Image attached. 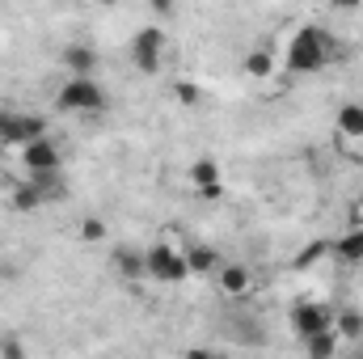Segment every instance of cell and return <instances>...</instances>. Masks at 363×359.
I'll return each mask as SVG.
<instances>
[{
    "instance_id": "1",
    "label": "cell",
    "mask_w": 363,
    "mask_h": 359,
    "mask_svg": "<svg viewBox=\"0 0 363 359\" xmlns=\"http://www.w3.org/2000/svg\"><path fill=\"white\" fill-rule=\"evenodd\" d=\"M334 60H342L334 34H330L325 26H313V21L296 26L291 38H287V47H283V68H287L291 77H313V72L330 68Z\"/></svg>"
},
{
    "instance_id": "2",
    "label": "cell",
    "mask_w": 363,
    "mask_h": 359,
    "mask_svg": "<svg viewBox=\"0 0 363 359\" xmlns=\"http://www.w3.org/2000/svg\"><path fill=\"white\" fill-rule=\"evenodd\" d=\"M55 106H60L64 114L89 118V114H101V110L110 106V97H106V89L97 85V77H72V72H68V81L60 85V93H55Z\"/></svg>"
},
{
    "instance_id": "3",
    "label": "cell",
    "mask_w": 363,
    "mask_h": 359,
    "mask_svg": "<svg viewBox=\"0 0 363 359\" xmlns=\"http://www.w3.org/2000/svg\"><path fill=\"white\" fill-rule=\"evenodd\" d=\"M144 279H152V283H161V287L186 283V279H190L186 250H178V245H165V241L148 245V250H144Z\"/></svg>"
},
{
    "instance_id": "4",
    "label": "cell",
    "mask_w": 363,
    "mask_h": 359,
    "mask_svg": "<svg viewBox=\"0 0 363 359\" xmlns=\"http://www.w3.org/2000/svg\"><path fill=\"white\" fill-rule=\"evenodd\" d=\"M161 64H165V30L161 26L135 30V38H131V68L140 77H157Z\"/></svg>"
},
{
    "instance_id": "5",
    "label": "cell",
    "mask_w": 363,
    "mask_h": 359,
    "mask_svg": "<svg viewBox=\"0 0 363 359\" xmlns=\"http://www.w3.org/2000/svg\"><path fill=\"white\" fill-rule=\"evenodd\" d=\"M291 330H296V338H313L321 330H334V309L317 304V300H300L291 309Z\"/></svg>"
},
{
    "instance_id": "6",
    "label": "cell",
    "mask_w": 363,
    "mask_h": 359,
    "mask_svg": "<svg viewBox=\"0 0 363 359\" xmlns=\"http://www.w3.org/2000/svg\"><path fill=\"white\" fill-rule=\"evenodd\" d=\"M21 165L30 174H51V170H64V153L51 136H38V140L21 144Z\"/></svg>"
},
{
    "instance_id": "7",
    "label": "cell",
    "mask_w": 363,
    "mask_h": 359,
    "mask_svg": "<svg viewBox=\"0 0 363 359\" xmlns=\"http://www.w3.org/2000/svg\"><path fill=\"white\" fill-rule=\"evenodd\" d=\"M38 136H47V123L38 114H4V123H0V144L4 148H21Z\"/></svg>"
},
{
    "instance_id": "8",
    "label": "cell",
    "mask_w": 363,
    "mask_h": 359,
    "mask_svg": "<svg viewBox=\"0 0 363 359\" xmlns=\"http://www.w3.org/2000/svg\"><path fill=\"white\" fill-rule=\"evenodd\" d=\"M216 283H220L224 296H245L254 287V270L245 267V263H220L216 267Z\"/></svg>"
},
{
    "instance_id": "9",
    "label": "cell",
    "mask_w": 363,
    "mask_h": 359,
    "mask_svg": "<svg viewBox=\"0 0 363 359\" xmlns=\"http://www.w3.org/2000/svg\"><path fill=\"white\" fill-rule=\"evenodd\" d=\"M330 254L347 267H359L363 263V224H351L338 241H330Z\"/></svg>"
},
{
    "instance_id": "10",
    "label": "cell",
    "mask_w": 363,
    "mask_h": 359,
    "mask_svg": "<svg viewBox=\"0 0 363 359\" xmlns=\"http://www.w3.org/2000/svg\"><path fill=\"white\" fill-rule=\"evenodd\" d=\"M186 182H190V190L224 182V174H220V161H216V157H194V161H190V170H186Z\"/></svg>"
},
{
    "instance_id": "11",
    "label": "cell",
    "mask_w": 363,
    "mask_h": 359,
    "mask_svg": "<svg viewBox=\"0 0 363 359\" xmlns=\"http://www.w3.org/2000/svg\"><path fill=\"white\" fill-rule=\"evenodd\" d=\"M274 72H279V60H274L271 47H258V51L245 55V77L250 81H271Z\"/></svg>"
},
{
    "instance_id": "12",
    "label": "cell",
    "mask_w": 363,
    "mask_h": 359,
    "mask_svg": "<svg viewBox=\"0 0 363 359\" xmlns=\"http://www.w3.org/2000/svg\"><path fill=\"white\" fill-rule=\"evenodd\" d=\"M110 267L118 270L123 279H144V250H131V245H114V258Z\"/></svg>"
},
{
    "instance_id": "13",
    "label": "cell",
    "mask_w": 363,
    "mask_h": 359,
    "mask_svg": "<svg viewBox=\"0 0 363 359\" xmlns=\"http://www.w3.org/2000/svg\"><path fill=\"white\" fill-rule=\"evenodd\" d=\"M334 127H338V136L363 140V101H347V106H338V114H334Z\"/></svg>"
},
{
    "instance_id": "14",
    "label": "cell",
    "mask_w": 363,
    "mask_h": 359,
    "mask_svg": "<svg viewBox=\"0 0 363 359\" xmlns=\"http://www.w3.org/2000/svg\"><path fill=\"white\" fill-rule=\"evenodd\" d=\"M9 207L13 211H38V207H47V199H43V190L34 186V182H17L13 186V194H9Z\"/></svg>"
},
{
    "instance_id": "15",
    "label": "cell",
    "mask_w": 363,
    "mask_h": 359,
    "mask_svg": "<svg viewBox=\"0 0 363 359\" xmlns=\"http://www.w3.org/2000/svg\"><path fill=\"white\" fill-rule=\"evenodd\" d=\"M64 68H68L72 77H93V68H97V55H93V47L72 43V47L64 51Z\"/></svg>"
},
{
    "instance_id": "16",
    "label": "cell",
    "mask_w": 363,
    "mask_h": 359,
    "mask_svg": "<svg viewBox=\"0 0 363 359\" xmlns=\"http://www.w3.org/2000/svg\"><path fill=\"white\" fill-rule=\"evenodd\" d=\"M186 263H190V275H216L220 254L211 245H186Z\"/></svg>"
},
{
    "instance_id": "17",
    "label": "cell",
    "mask_w": 363,
    "mask_h": 359,
    "mask_svg": "<svg viewBox=\"0 0 363 359\" xmlns=\"http://www.w3.org/2000/svg\"><path fill=\"white\" fill-rule=\"evenodd\" d=\"M334 330H338L342 343H359L363 338V313L359 309H342V313H334Z\"/></svg>"
},
{
    "instance_id": "18",
    "label": "cell",
    "mask_w": 363,
    "mask_h": 359,
    "mask_svg": "<svg viewBox=\"0 0 363 359\" xmlns=\"http://www.w3.org/2000/svg\"><path fill=\"white\" fill-rule=\"evenodd\" d=\"M304 347H308V355L330 359V355H338V351H342V338H338V330H321V334L304 338Z\"/></svg>"
},
{
    "instance_id": "19",
    "label": "cell",
    "mask_w": 363,
    "mask_h": 359,
    "mask_svg": "<svg viewBox=\"0 0 363 359\" xmlns=\"http://www.w3.org/2000/svg\"><path fill=\"white\" fill-rule=\"evenodd\" d=\"M199 97H203L199 81H178V85H174V101H178V106H199Z\"/></svg>"
},
{
    "instance_id": "20",
    "label": "cell",
    "mask_w": 363,
    "mask_h": 359,
    "mask_svg": "<svg viewBox=\"0 0 363 359\" xmlns=\"http://www.w3.org/2000/svg\"><path fill=\"white\" fill-rule=\"evenodd\" d=\"M330 254V241H313V245H304L300 250V258H296V267H313L317 258H325Z\"/></svg>"
},
{
    "instance_id": "21",
    "label": "cell",
    "mask_w": 363,
    "mask_h": 359,
    "mask_svg": "<svg viewBox=\"0 0 363 359\" xmlns=\"http://www.w3.org/2000/svg\"><path fill=\"white\" fill-rule=\"evenodd\" d=\"M81 241H106V224L97 220V216H89V220H81Z\"/></svg>"
},
{
    "instance_id": "22",
    "label": "cell",
    "mask_w": 363,
    "mask_h": 359,
    "mask_svg": "<svg viewBox=\"0 0 363 359\" xmlns=\"http://www.w3.org/2000/svg\"><path fill=\"white\" fill-rule=\"evenodd\" d=\"M194 194H199L203 203H220V199H224V182H216V186H199Z\"/></svg>"
},
{
    "instance_id": "23",
    "label": "cell",
    "mask_w": 363,
    "mask_h": 359,
    "mask_svg": "<svg viewBox=\"0 0 363 359\" xmlns=\"http://www.w3.org/2000/svg\"><path fill=\"white\" fill-rule=\"evenodd\" d=\"M174 9H178V0H148V13L152 17H169Z\"/></svg>"
},
{
    "instance_id": "24",
    "label": "cell",
    "mask_w": 363,
    "mask_h": 359,
    "mask_svg": "<svg viewBox=\"0 0 363 359\" xmlns=\"http://www.w3.org/2000/svg\"><path fill=\"white\" fill-rule=\"evenodd\" d=\"M0 351H4V355H21V351H26V347H21V343H13V338H9V343H4V347H0Z\"/></svg>"
},
{
    "instance_id": "25",
    "label": "cell",
    "mask_w": 363,
    "mask_h": 359,
    "mask_svg": "<svg viewBox=\"0 0 363 359\" xmlns=\"http://www.w3.org/2000/svg\"><path fill=\"white\" fill-rule=\"evenodd\" d=\"M363 0H334V9H342V13H347V9H351V13H355V9H359Z\"/></svg>"
},
{
    "instance_id": "26",
    "label": "cell",
    "mask_w": 363,
    "mask_h": 359,
    "mask_svg": "<svg viewBox=\"0 0 363 359\" xmlns=\"http://www.w3.org/2000/svg\"><path fill=\"white\" fill-rule=\"evenodd\" d=\"M93 4H101V9H114V4H118V0H93Z\"/></svg>"
},
{
    "instance_id": "27",
    "label": "cell",
    "mask_w": 363,
    "mask_h": 359,
    "mask_svg": "<svg viewBox=\"0 0 363 359\" xmlns=\"http://www.w3.org/2000/svg\"><path fill=\"white\" fill-rule=\"evenodd\" d=\"M4 114H9V110H4V106H0V123H4Z\"/></svg>"
}]
</instances>
